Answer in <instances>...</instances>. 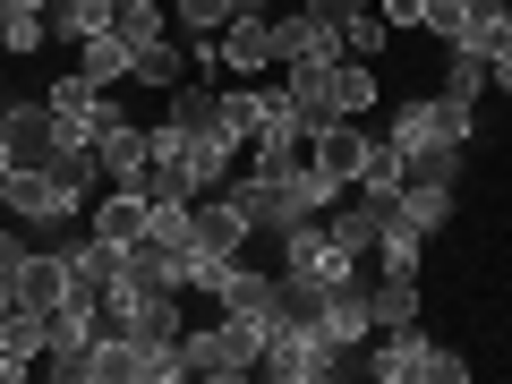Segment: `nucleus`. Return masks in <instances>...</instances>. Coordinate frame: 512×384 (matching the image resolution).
I'll return each mask as SVG.
<instances>
[{"label":"nucleus","mask_w":512,"mask_h":384,"mask_svg":"<svg viewBox=\"0 0 512 384\" xmlns=\"http://www.w3.org/2000/svg\"><path fill=\"white\" fill-rule=\"evenodd\" d=\"M487 86H504V94H512V43H504L495 60H487Z\"/></svg>","instance_id":"7c9ffc66"},{"label":"nucleus","mask_w":512,"mask_h":384,"mask_svg":"<svg viewBox=\"0 0 512 384\" xmlns=\"http://www.w3.org/2000/svg\"><path fill=\"white\" fill-rule=\"evenodd\" d=\"M86 231H103L111 248H128V239H146V197H137V188H103V197L86 205Z\"/></svg>","instance_id":"f3484780"},{"label":"nucleus","mask_w":512,"mask_h":384,"mask_svg":"<svg viewBox=\"0 0 512 384\" xmlns=\"http://www.w3.org/2000/svg\"><path fill=\"white\" fill-rule=\"evenodd\" d=\"M0 180H9V146H0Z\"/></svg>","instance_id":"72a5a7b5"},{"label":"nucleus","mask_w":512,"mask_h":384,"mask_svg":"<svg viewBox=\"0 0 512 384\" xmlns=\"http://www.w3.org/2000/svg\"><path fill=\"white\" fill-rule=\"evenodd\" d=\"M274 274L333 291V282H350V274H359V256H350L342 239L325 231V214H308V222H291V231H274Z\"/></svg>","instance_id":"20e7f679"},{"label":"nucleus","mask_w":512,"mask_h":384,"mask_svg":"<svg viewBox=\"0 0 512 384\" xmlns=\"http://www.w3.org/2000/svg\"><path fill=\"white\" fill-rule=\"evenodd\" d=\"M316 333H325V342H342V350H367V342H376V316H367V274H350V282H333V291H325Z\"/></svg>","instance_id":"f8f14e48"},{"label":"nucleus","mask_w":512,"mask_h":384,"mask_svg":"<svg viewBox=\"0 0 512 384\" xmlns=\"http://www.w3.org/2000/svg\"><path fill=\"white\" fill-rule=\"evenodd\" d=\"M180 77H188V52H180V43H146V52H137V69H128V86H154V94H171V86H180Z\"/></svg>","instance_id":"b1692460"},{"label":"nucleus","mask_w":512,"mask_h":384,"mask_svg":"<svg viewBox=\"0 0 512 384\" xmlns=\"http://www.w3.org/2000/svg\"><path fill=\"white\" fill-rule=\"evenodd\" d=\"M470 103H453V94H402L393 103V120H384V146L402 154H427V146H461L470 154Z\"/></svg>","instance_id":"7ed1b4c3"},{"label":"nucleus","mask_w":512,"mask_h":384,"mask_svg":"<svg viewBox=\"0 0 512 384\" xmlns=\"http://www.w3.org/2000/svg\"><path fill=\"white\" fill-rule=\"evenodd\" d=\"M43 18H52V35L86 43V35H103V26L120 18V0H52V9H43Z\"/></svg>","instance_id":"4be33fe9"},{"label":"nucleus","mask_w":512,"mask_h":384,"mask_svg":"<svg viewBox=\"0 0 512 384\" xmlns=\"http://www.w3.org/2000/svg\"><path fill=\"white\" fill-rule=\"evenodd\" d=\"M0 214H18V222H77L86 197H77L60 171H18V163H9V180H0Z\"/></svg>","instance_id":"1a4fd4ad"},{"label":"nucleus","mask_w":512,"mask_h":384,"mask_svg":"<svg viewBox=\"0 0 512 384\" xmlns=\"http://www.w3.org/2000/svg\"><path fill=\"white\" fill-rule=\"evenodd\" d=\"M333 60H350L342 52V26H325L308 0L274 18V69H333Z\"/></svg>","instance_id":"9d476101"},{"label":"nucleus","mask_w":512,"mask_h":384,"mask_svg":"<svg viewBox=\"0 0 512 384\" xmlns=\"http://www.w3.org/2000/svg\"><path fill=\"white\" fill-rule=\"evenodd\" d=\"M43 43H52V18H35V9H9V18H0V52L9 60H35Z\"/></svg>","instance_id":"cd10ccee"},{"label":"nucleus","mask_w":512,"mask_h":384,"mask_svg":"<svg viewBox=\"0 0 512 384\" xmlns=\"http://www.w3.org/2000/svg\"><path fill=\"white\" fill-rule=\"evenodd\" d=\"M111 26H120L137 52H146V43H163V35H171V9H163V0H120V18H111Z\"/></svg>","instance_id":"bb28decb"},{"label":"nucleus","mask_w":512,"mask_h":384,"mask_svg":"<svg viewBox=\"0 0 512 384\" xmlns=\"http://www.w3.org/2000/svg\"><path fill=\"white\" fill-rule=\"evenodd\" d=\"M436 94H453V103H470V111H478V94H487V60L444 43V86H436Z\"/></svg>","instance_id":"a878e982"},{"label":"nucleus","mask_w":512,"mask_h":384,"mask_svg":"<svg viewBox=\"0 0 512 384\" xmlns=\"http://www.w3.org/2000/svg\"><path fill=\"white\" fill-rule=\"evenodd\" d=\"M248 9H265V0H171V26H180L188 43H205V35H222L231 18H248Z\"/></svg>","instance_id":"aec40b11"},{"label":"nucleus","mask_w":512,"mask_h":384,"mask_svg":"<svg viewBox=\"0 0 512 384\" xmlns=\"http://www.w3.org/2000/svg\"><path fill=\"white\" fill-rule=\"evenodd\" d=\"M427 26H436L453 52L495 60L512 43V0H427Z\"/></svg>","instance_id":"423d86ee"},{"label":"nucleus","mask_w":512,"mask_h":384,"mask_svg":"<svg viewBox=\"0 0 512 384\" xmlns=\"http://www.w3.org/2000/svg\"><path fill=\"white\" fill-rule=\"evenodd\" d=\"M367 146H376V137H367L359 120H325V128H308V163L325 171L333 188H350V180H359V163H367Z\"/></svg>","instance_id":"ddd939ff"},{"label":"nucleus","mask_w":512,"mask_h":384,"mask_svg":"<svg viewBox=\"0 0 512 384\" xmlns=\"http://www.w3.org/2000/svg\"><path fill=\"white\" fill-rule=\"evenodd\" d=\"M94 154H103V188H146V128L120 111V94H103V111L86 120Z\"/></svg>","instance_id":"6e6552de"},{"label":"nucleus","mask_w":512,"mask_h":384,"mask_svg":"<svg viewBox=\"0 0 512 384\" xmlns=\"http://www.w3.org/2000/svg\"><path fill=\"white\" fill-rule=\"evenodd\" d=\"M77 69H86L103 94H120V86H128V69H137V43H128L120 26H103V35H86V43H77Z\"/></svg>","instance_id":"dca6fc26"},{"label":"nucleus","mask_w":512,"mask_h":384,"mask_svg":"<svg viewBox=\"0 0 512 384\" xmlns=\"http://www.w3.org/2000/svg\"><path fill=\"white\" fill-rule=\"evenodd\" d=\"M384 26H427V0H376Z\"/></svg>","instance_id":"c756f323"},{"label":"nucleus","mask_w":512,"mask_h":384,"mask_svg":"<svg viewBox=\"0 0 512 384\" xmlns=\"http://www.w3.org/2000/svg\"><path fill=\"white\" fill-rule=\"evenodd\" d=\"M359 376H376V384H470V359L444 350L436 333H419V325H393V333H376V342L359 350Z\"/></svg>","instance_id":"f257e3e1"},{"label":"nucleus","mask_w":512,"mask_h":384,"mask_svg":"<svg viewBox=\"0 0 512 384\" xmlns=\"http://www.w3.org/2000/svg\"><path fill=\"white\" fill-rule=\"evenodd\" d=\"M180 359L197 384H239L256 376V359H265V325H248V316H214V325H188L180 333Z\"/></svg>","instance_id":"f03ea898"},{"label":"nucleus","mask_w":512,"mask_h":384,"mask_svg":"<svg viewBox=\"0 0 512 384\" xmlns=\"http://www.w3.org/2000/svg\"><path fill=\"white\" fill-rule=\"evenodd\" d=\"M453 205H461V188H436V180H402V197H393V231H410V239H436L444 222H453Z\"/></svg>","instance_id":"4468645a"},{"label":"nucleus","mask_w":512,"mask_h":384,"mask_svg":"<svg viewBox=\"0 0 512 384\" xmlns=\"http://www.w3.org/2000/svg\"><path fill=\"white\" fill-rule=\"evenodd\" d=\"M9 9H35V18H43V9H52V0H9Z\"/></svg>","instance_id":"2f4dec72"},{"label":"nucleus","mask_w":512,"mask_h":384,"mask_svg":"<svg viewBox=\"0 0 512 384\" xmlns=\"http://www.w3.org/2000/svg\"><path fill=\"white\" fill-rule=\"evenodd\" d=\"M367 316H376V333L419 325V274H376L367 282Z\"/></svg>","instance_id":"6ab92c4d"},{"label":"nucleus","mask_w":512,"mask_h":384,"mask_svg":"<svg viewBox=\"0 0 512 384\" xmlns=\"http://www.w3.org/2000/svg\"><path fill=\"white\" fill-rule=\"evenodd\" d=\"M0 18H9V0H0Z\"/></svg>","instance_id":"c9c22d12"},{"label":"nucleus","mask_w":512,"mask_h":384,"mask_svg":"<svg viewBox=\"0 0 512 384\" xmlns=\"http://www.w3.org/2000/svg\"><path fill=\"white\" fill-rule=\"evenodd\" d=\"M0 316H9V291H0Z\"/></svg>","instance_id":"f704fd0d"},{"label":"nucleus","mask_w":512,"mask_h":384,"mask_svg":"<svg viewBox=\"0 0 512 384\" xmlns=\"http://www.w3.org/2000/svg\"><path fill=\"white\" fill-rule=\"evenodd\" d=\"M69 137H86V128L60 120L52 103H26V94H9V128H0V146H9V163H18V171H43L60 146H69Z\"/></svg>","instance_id":"0eeeda50"},{"label":"nucleus","mask_w":512,"mask_h":384,"mask_svg":"<svg viewBox=\"0 0 512 384\" xmlns=\"http://www.w3.org/2000/svg\"><path fill=\"white\" fill-rule=\"evenodd\" d=\"M384 35H393V26H384L376 9H359V18L342 26V52H350V60H376V52H384Z\"/></svg>","instance_id":"c85d7f7f"},{"label":"nucleus","mask_w":512,"mask_h":384,"mask_svg":"<svg viewBox=\"0 0 512 384\" xmlns=\"http://www.w3.org/2000/svg\"><path fill=\"white\" fill-rule=\"evenodd\" d=\"M282 94H291L299 128H325V120H342V103H333V69H282Z\"/></svg>","instance_id":"a211bd4d"},{"label":"nucleus","mask_w":512,"mask_h":384,"mask_svg":"<svg viewBox=\"0 0 512 384\" xmlns=\"http://www.w3.org/2000/svg\"><path fill=\"white\" fill-rule=\"evenodd\" d=\"M60 256H69V308H103V299L120 291V248H111L103 231L60 239Z\"/></svg>","instance_id":"9b49d317"},{"label":"nucleus","mask_w":512,"mask_h":384,"mask_svg":"<svg viewBox=\"0 0 512 384\" xmlns=\"http://www.w3.org/2000/svg\"><path fill=\"white\" fill-rule=\"evenodd\" d=\"M333 103H342V120H367V111L384 103L376 69H367V60H333Z\"/></svg>","instance_id":"412c9836"},{"label":"nucleus","mask_w":512,"mask_h":384,"mask_svg":"<svg viewBox=\"0 0 512 384\" xmlns=\"http://www.w3.org/2000/svg\"><path fill=\"white\" fill-rule=\"evenodd\" d=\"M402 180H410L402 146H384V137H376V146H367V163H359V180H350V188H359V197H402Z\"/></svg>","instance_id":"5701e85b"},{"label":"nucleus","mask_w":512,"mask_h":384,"mask_svg":"<svg viewBox=\"0 0 512 384\" xmlns=\"http://www.w3.org/2000/svg\"><path fill=\"white\" fill-rule=\"evenodd\" d=\"M222 69L231 77H265L274 69V9H248V18L222 26Z\"/></svg>","instance_id":"2eb2a0df"},{"label":"nucleus","mask_w":512,"mask_h":384,"mask_svg":"<svg viewBox=\"0 0 512 384\" xmlns=\"http://www.w3.org/2000/svg\"><path fill=\"white\" fill-rule=\"evenodd\" d=\"M43 103H52L60 120H77V128H86L94 111H103V86H94L86 69H60V77H52V94H43Z\"/></svg>","instance_id":"393cba45"},{"label":"nucleus","mask_w":512,"mask_h":384,"mask_svg":"<svg viewBox=\"0 0 512 384\" xmlns=\"http://www.w3.org/2000/svg\"><path fill=\"white\" fill-rule=\"evenodd\" d=\"M256 376H274V384H333V376H359V350L325 342V333H265Z\"/></svg>","instance_id":"39448f33"},{"label":"nucleus","mask_w":512,"mask_h":384,"mask_svg":"<svg viewBox=\"0 0 512 384\" xmlns=\"http://www.w3.org/2000/svg\"><path fill=\"white\" fill-rule=\"evenodd\" d=\"M0 128H9V94H0Z\"/></svg>","instance_id":"473e14b6"}]
</instances>
